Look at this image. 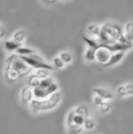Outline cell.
<instances>
[{"mask_svg":"<svg viewBox=\"0 0 133 134\" xmlns=\"http://www.w3.org/2000/svg\"><path fill=\"white\" fill-rule=\"evenodd\" d=\"M74 116H75V111L74 109L73 110H70L67 115L66 118V125L67 127H69V126L73 125L74 124Z\"/></svg>","mask_w":133,"mask_h":134,"instance_id":"83f0119b","label":"cell"},{"mask_svg":"<svg viewBox=\"0 0 133 134\" xmlns=\"http://www.w3.org/2000/svg\"><path fill=\"white\" fill-rule=\"evenodd\" d=\"M52 63H53V68H56V69H63V68L66 66V64L60 59L59 56L55 57L52 60Z\"/></svg>","mask_w":133,"mask_h":134,"instance_id":"484cf974","label":"cell"},{"mask_svg":"<svg viewBox=\"0 0 133 134\" xmlns=\"http://www.w3.org/2000/svg\"><path fill=\"white\" fill-rule=\"evenodd\" d=\"M39 82H40V80L37 79V77L35 74H30L28 76V78H27V86H28L31 88H35L39 85Z\"/></svg>","mask_w":133,"mask_h":134,"instance_id":"ac0fdd59","label":"cell"},{"mask_svg":"<svg viewBox=\"0 0 133 134\" xmlns=\"http://www.w3.org/2000/svg\"><path fill=\"white\" fill-rule=\"evenodd\" d=\"M111 52L108 51L105 48H100L99 49L96 50V56H95V61L100 65H106L108 62L111 56Z\"/></svg>","mask_w":133,"mask_h":134,"instance_id":"8992f818","label":"cell"},{"mask_svg":"<svg viewBox=\"0 0 133 134\" xmlns=\"http://www.w3.org/2000/svg\"><path fill=\"white\" fill-rule=\"evenodd\" d=\"M65 1H68V0H65Z\"/></svg>","mask_w":133,"mask_h":134,"instance_id":"e575fe53","label":"cell"},{"mask_svg":"<svg viewBox=\"0 0 133 134\" xmlns=\"http://www.w3.org/2000/svg\"><path fill=\"white\" fill-rule=\"evenodd\" d=\"M83 127H84V130H87V131H92V130L95 129L96 127V122L95 120H93L92 118H87L84 121V124H83Z\"/></svg>","mask_w":133,"mask_h":134,"instance_id":"44dd1931","label":"cell"},{"mask_svg":"<svg viewBox=\"0 0 133 134\" xmlns=\"http://www.w3.org/2000/svg\"><path fill=\"white\" fill-rule=\"evenodd\" d=\"M92 101L97 107H100L101 104H103V102H104L105 100L103 99H101L100 97H99L98 95H95V94H94V96H93V99H92Z\"/></svg>","mask_w":133,"mask_h":134,"instance_id":"4dcf8cb0","label":"cell"},{"mask_svg":"<svg viewBox=\"0 0 133 134\" xmlns=\"http://www.w3.org/2000/svg\"><path fill=\"white\" fill-rule=\"evenodd\" d=\"M133 44L130 45H124V44H121V43L119 42H116L112 45H108V46H103L101 48H105L110 51L111 53H115V52H125L127 50L130 49L132 48Z\"/></svg>","mask_w":133,"mask_h":134,"instance_id":"ba28073f","label":"cell"},{"mask_svg":"<svg viewBox=\"0 0 133 134\" xmlns=\"http://www.w3.org/2000/svg\"><path fill=\"white\" fill-rule=\"evenodd\" d=\"M20 101L24 105H29L31 101L34 99L33 88H29L28 86H25L21 88L19 94Z\"/></svg>","mask_w":133,"mask_h":134,"instance_id":"52a82bcc","label":"cell"},{"mask_svg":"<svg viewBox=\"0 0 133 134\" xmlns=\"http://www.w3.org/2000/svg\"><path fill=\"white\" fill-rule=\"evenodd\" d=\"M5 78L8 82H16L18 80L21 79V77L13 69H9V68L5 67Z\"/></svg>","mask_w":133,"mask_h":134,"instance_id":"8fae6325","label":"cell"},{"mask_svg":"<svg viewBox=\"0 0 133 134\" xmlns=\"http://www.w3.org/2000/svg\"><path fill=\"white\" fill-rule=\"evenodd\" d=\"M83 126H78L77 124H73V125L67 127V131L70 134H80L83 131Z\"/></svg>","mask_w":133,"mask_h":134,"instance_id":"cb8c5ba5","label":"cell"},{"mask_svg":"<svg viewBox=\"0 0 133 134\" xmlns=\"http://www.w3.org/2000/svg\"><path fill=\"white\" fill-rule=\"evenodd\" d=\"M59 57L60 58V59L64 62L65 64H69L72 62L73 60V58H72V55H71L69 52H67V51H62L60 52L59 55Z\"/></svg>","mask_w":133,"mask_h":134,"instance_id":"7402d4cb","label":"cell"},{"mask_svg":"<svg viewBox=\"0 0 133 134\" xmlns=\"http://www.w3.org/2000/svg\"><path fill=\"white\" fill-rule=\"evenodd\" d=\"M75 114L82 116L83 118L87 119L89 116V109L86 105H78L74 109Z\"/></svg>","mask_w":133,"mask_h":134,"instance_id":"4fadbf2b","label":"cell"},{"mask_svg":"<svg viewBox=\"0 0 133 134\" xmlns=\"http://www.w3.org/2000/svg\"><path fill=\"white\" fill-rule=\"evenodd\" d=\"M95 56H96V50L93 49V48H89L85 51V54H84V58H85L87 61L92 62V61H95Z\"/></svg>","mask_w":133,"mask_h":134,"instance_id":"d6986e66","label":"cell"},{"mask_svg":"<svg viewBox=\"0 0 133 134\" xmlns=\"http://www.w3.org/2000/svg\"><path fill=\"white\" fill-rule=\"evenodd\" d=\"M5 67L16 71L21 78L27 76V75H30L31 71H32V69L27 63H25L16 54H11L7 58Z\"/></svg>","mask_w":133,"mask_h":134,"instance_id":"7a4b0ae2","label":"cell"},{"mask_svg":"<svg viewBox=\"0 0 133 134\" xmlns=\"http://www.w3.org/2000/svg\"><path fill=\"white\" fill-rule=\"evenodd\" d=\"M128 96H133V83H127L125 85Z\"/></svg>","mask_w":133,"mask_h":134,"instance_id":"1f68e13d","label":"cell"},{"mask_svg":"<svg viewBox=\"0 0 133 134\" xmlns=\"http://www.w3.org/2000/svg\"><path fill=\"white\" fill-rule=\"evenodd\" d=\"M93 92L95 95H98L101 99H103L105 101H111L114 99V96L108 90L104 88H94Z\"/></svg>","mask_w":133,"mask_h":134,"instance_id":"9c48e42d","label":"cell"},{"mask_svg":"<svg viewBox=\"0 0 133 134\" xmlns=\"http://www.w3.org/2000/svg\"><path fill=\"white\" fill-rule=\"evenodd\" d=\"M85 120H86V119L83 118L82 116H79V115L75 114V116H74V124H77V125H78V126H83Z\"/></svg>","mask_w":133,"mask_h":134,"instance_id":"f546056e","label":"cell"},{"mask_svg":"<svg viewBox=\"0 0 133 134\" xmlns=\"http://www.w3.org/2000/svg\"><path fill=\"white\" fill-rule=\"evenodd\" d=\"M26 37H27V34H26L25 30H18L16 32H15L14 35L12 37V40L15 42L18 43V44H21L25 41Z\"/></svg>","mask_w":133,"mask_h":134,"instance_id":"5bb4252c","label":"cell"},{"mask_svg":"<svg viewBox=\"0 0 133 134\" xmlns=\"http://www.w3.org/2000/svg\"><path fill=\"white\" fill-rule=\"evenodd\" d=\"M124 36L127 40L133 44V22L130 21L125 25L124 27Z\"/></svg>","mask_w":133,"mask_h":134,"instance_id":"7c38bea8","label":"cell"},{"mask_svg":"<svg viewBox=\"0 0 133 134\" xmlns=\"http://www.w3.org/2000/svg\"><path fill=\"white\" fill-rule=\"evenodd\" d=\"M57 91H59V87L57 85V83L54 82L51 86H49L47 88H41L39 87L33 88V94H34V99H44L50 97L53 94L57 93Z\"/></svg>","mask_w":133,"mask_h":134,"instance_id":"3957f363","label":"cell"},{"mask_svg":"<svg viewBox=\"0 0 133 134\" xmlns=\"http://www.w3.org/2000/svg\"><path fill=\"white\" fill-rule=\"evenodd\" d=\"M44 1L48 2V3H55V2L57 1V0H44Z\"/></svg>","mask_w":133,"mask_h":134,"instance_id":"836d02e7","label":"cell"},{"mask_svg":"<svg viewBox=\"0 0 133 134\" xmlns=\"http://www.w3.org/2000/svg\"><path fill=\"white\" fill-rule=\"evenodd\" d=\"M98 109L101 113H104V114L109 112L110 109H111V104H110V101H104L103 104H101L100 107H98Z\"/></svg>","mask_w":133,"mask_h":134,"instance_id":"d4e9b609","label":"cell"},{"mask_svg":"<svg viewBox=\"0 0 133 134\" xmlns=\"http://www.w3.org/2000/svg\"><path fill=\"white\" fill-rule=\"evenodd\" d=\"M5 35V29L3 26H0V39L3 38Z\"/></svg>","mask_w":133,"mask_h":134,"instance_id":"d6a6232c","label":"cell"},{"mask_svg":"<svg viewBox=\"0 0 133 134\" xmlns=\"http://www.w3.org/2000/svg\"><path fill=\"white\" fill-rule=\"evenodd\" d=\"M54 82H55L54 79L51 78V77H48V78L45 79V80H40L39 85L37 87H39V88H48L49 86H51Z\"/></svg>","mask_w":133,"mask_h":134,"instance_id":"603a6c76","label":"cell"},{"mask_svg":"<svg viewBox=\"0 0 133 134\" xmlns=\"http://www.w3.org/2000/svg\"><path fill=\"white\" fill-rule=\"evenodd\" d=\"M21 44H18V43L15 42L13 40H7L5 42V48L9 52H13V51H16V49L21 47Z\"/></svg>","mask_w":133,"mask_h":134,"instance_id":"e0dca14e","label":"cell"},{"mask_svg":"<svg viewBox=\"0 0 133 134\" xmlns=\"http://www.w3.org/2000/svg\"><path fill=\"white\" fill-rule=\"evenodd\" d=\"M83 40H84V42H86V44L89 46V48H93V49L97 50L100 48V42H99V40L97 41V40H95V39L90 38V37H83Z\"/></svg>","mask_w":133,"mask_h":134,"instance_id":"2e32d148","label":"cell"},{"mask_svg":"<svg viewBox=\"0 0 133 134\" xmlns=\"http://www.w3.org/2000/svg\"><path fill=\"white\" fill-rule=\"evenodd\" d=\"M100 30H101V28L99 27L98 25H95V24H91V25H89V27H88V31H89V33L92 34V35L98 36V37L100 33Z\"/></svg>","mask_w":133,"mask_h":134,"instance_id":"4316f807","label":"cell"},{"mask_svg":"<svg viewBox=\"0 0 133 134\" xmlns=\"http://www.w3.org/2000/svg\"><path fill=\"white\" fill-rule=\"evenodd\" d=\"M34 53H36L34 49H32V48H27V47H23V46H21L18 49L16 50V54L18 55V56L28 57Z\"/></svg>","mask_w":133,"mask_h":134,"instance_id":"9a60e30c","label":"cell"},{"mask_svg":"<svg viewBox=\"0 0 133 134\" xmlns=\"http://www.w3.org/2000/svg\"><path fill=\"white\" fill-rule=\"evenodd\" d=\"M100 28L102 31H104L105 33H107L108 36H110L116 42H119V39L124 36L122 28L120 27V26L117 25V24L105 23Z\"/></svg>","mask_w":133,"mask_h":134,"instance_id":"277c9868","label":"cell"},{"mask_svg":"<svg viewBox=\"0 0 133 134\" xmlns=\"http://www.w3.org/2000/svg\"><path fill=\"white\" fill-rule=\"evenodd\" d=\"M62 94L60 91H57V93L53 94L50 97L44 99H34L31 103L29 104L30 110L33 113L37 112H47L55 109L61 102Z\"/></svg>","mask_w":133,"mask_h":134,"instance_id":"6da1fadb","label":"cell"},{"mask_svg":"<svg viewBox=\"0 0 133 134\" xmlns=\"http://www.w3.org/2000/svg\"><path fill=\"white\" fill-rule=\"evenodd\" d=\"M19 58L23 60L25 63H27L31 69H48V70L51 71L54 69L53 66H51L50 64L47 63V62H40L38 60H36L34 58H31L30 57H23V56H19Z\"/></svg>","mask_w":133,"mask_h":134,"instance_id":"5b68a950","label":"cell"},{"mask_svg":"<svg viewBox=\"0 0 133 134\" xmlns=\"http://www.w3.org/2000/svg\"><path fill=\"white\" fill-rule=\"evenodd\" d=\"M34 74L37 77L39 80H45V79L48 78L49 76V70L48 69H37L35 71Z\"/></svg>","mask_w":133,"mask_h":134,"instance_id":"ffe728a7","label":"cell"},{"mask_svg":"<svg viewBox=\"0 0 133 134\" xmlns=\"http://www.w3.org/2000/svg\"><path fill=\"white\" fill-rule=\"evenodd\" d=\"M124 55H125V52H115V53H112L108 62L106 65L103 66V67L108 68V67H111V66L116 65V64H118L119 62H120V60L123 58Z\"/></svg>","mask_w":133,"mask_h":134,"instance_id":"30bf717a","label":"cell"},{"mask_svg":"<svg viewBox=\"0 0 133 134\" xmlns=\"http://www.w3.org/2000/svg\"><path fill=\"white\" fill-rule=\"evenodd\" d=\"M117 93L120 98H124V97H127V96H128L126 88H125V85H120V86L118 87Z\"/></svg>","mask_w":133,"mask_h":134,"instance_id":"f1b7e54d","label":"cell"}]
</instances>
